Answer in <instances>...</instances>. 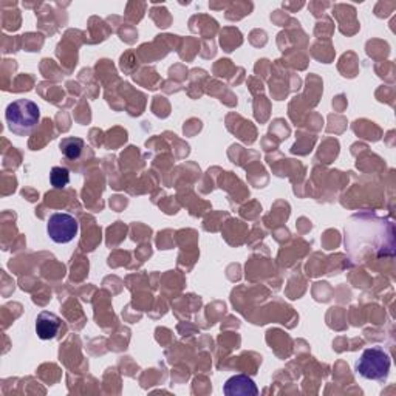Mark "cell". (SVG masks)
Wrapping results in <instances>:
<instances>
[{
  "label": "cell",
  "instance_id": "obj_6",
  "mask_svg": "<svg viewBox=\"0 0 396 396\" xmlns=\"http://www.w3.org/2000/svg\"><path fill=\"white\" fill-rule=\"evenodd\" d=\"M85 148V143L83 138H78V136H67V138H62L59 143V149L62 152V155L70 161H75L80 157Z\"/></svg>",
  "mask_w": 396,
  "mask_h": 396
},
{
  "label": "cell",
  "instance_id": "obj_3",
  "mask_svg": "<svg viewBox=\"0 0 396 396\" xmlns=\"http://www.w3.org/2000/svg\"><path fill=\"white\" fill-rule=\"evenodd\" d=\"M47 232L54 244L66 245L78 237L79 223L71 214L56 212L48 218Z\"/></svg>",
  "mask_w": 396,
  "mask_h": 396
},
{
  "label": "cell",
  "instance_id": "obj_1",
  "mask_svg": "<svg viewBox=\"0 0 396 396\" xmlns=\"http://www.w3.org/2000/svg\"><path fill=\"white\" fill-rule=\"evenodd\" d=\"M8 128L18 136H28L40 121V109L30 100H16L5 110Z\"/></svg>",
  "mask_w": 396,
  "mask_h": 396
},
{
  "label": "cell",
  "instance_id": "obj_7",
  "mask_svg": "<svg viewBox=\"0 0 396 396\" xmlns=\"http://www.w3.org/2000/svg\"><path fill=\"white\" fill-rule=\"evenodd\" d=\"M50 183L54 189H66L70 183V172L66 167H53L50 172Z\"/></svg>",
  "mask_w": 396,
  "mask_h": 396
},
{
  "label": "cell",
  "instance_id": "obj_4",
  "mask_svg": "<svg viewBox=\"0 0 396 396\" xmlns=\"http://www.w3.org/2000/svg\"><path fill=\"white\" fill-rule=\"evenodd\" d=\"M61 328H62V319L58 316V314L50 311L39 313V316L36 319V333L39 339H42V341H52V339L58 337Z\"/></svg>",
  "mask_w": 396,
  "mask_h": 396
},
{
  "label": "cell",
  "instance_id": "obj_5",
  "mask_svg": "<svg viewBox=\"0 0 396 396\" xmlns=\"http://www.w3.org/2000/svg\"><path fill=\"white\" fill-rule=\"evenodd\" d=\"M226 396H257L258 389L256 383L246 375H236L229 378L223 385Z\"/></svg>",
  "mask_w": 396,
  "mask_h": 396
},
{
  "label": "cell",
  "instance_id": "obj_2",
  "mask_svg": "<svg viewBox=\"0 0 396 396\" xmlns=\"http://www.w3.org/2000/svg\"><path fill=\"white\" fill-rule=\"evenodd\" d=\"M390 367L392 361L389 353L381 347H371V349L362 352L356 366H354V370L364 379L384 383L389 378Z\"/></svg>",
  "mask_w": 396,
  "mask_h": 396
}]
</instances>
